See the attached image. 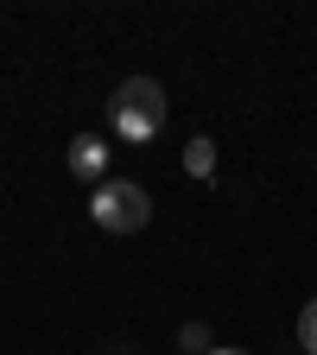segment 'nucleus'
<instances>
[{
	"instance_id": "nucleus-3",
	"label": "nucleus",
	"mask_w": 317,
	"mask_h": 355,
	"mask_svg": "<svg viewBox=\"0 0 317 355\" xmlns=\"http://www.w3.org/2000/svg\"><path fill=\"white\" fill-rule=\"evenodd\" d=\"M64 165H70V178H83V184H108V140L102 133H76V140L64 146Z\"/></svg>"
},
{
	"instance_id": "nucleus-1",
	"label": "nucleus",
	"mask_w": 317,
	"mask_h": 355,
	"mask_svg": "<svg viewBox=\"0 0 317 355\" xmlns=\"http://www.w3.org/2000/svg\"><path fill=\"white\" fill-rule=\"evenodd\" d=\"M108 114H114V133H121L127 146H146L153 133L165 127L171 102H165V89H159L153 76H127V83L114 89V102H108Z\"/></svg>"
},
{
	"instance_id": "nucleus-5",
	"label": "nucleus",
	"mask_w": 317,
	"mask_h": 355,
	"mask_svg": "<svg viewBox=\"0 0 317 355\" xmlns=\"http://www.w3.org/2000/svg\"><path fill=\"white\" fill-rule=\"evenodd\" d=\"M298 349H305V355H317V298L298 311Z\"/></svg>"
},
{
	"instance_id": "nucleus-8",
	"label": "nucleus",
	"mask_w": 317,
	"mask_h": 355,
	"mask_svg": "<svg viewBox=\"0 0 317 355\" xmlns=\"http://www.w3.org/2000/svg\"><path fill=\"white\" fill-rule=\"evenodd\" d=\"M108 355H133V349H108Z\"/></svg>"
},
{
	"instance_id": "nucleus-4",
	"label": "nucleus",
	"mask_w": 317,
	"mask_h": 355,
	"mask_svg": "<svg viewBox=\"0 0 317 355\" xmlns=\"http://www.w3.org/2000/svg\"><path fill=\"white\" fill-rule=\"evenodd\" d=\"M185 171H191V178H209V171H216V140H191V146H185Z\"/></svg>"
},
{
	"instance_id": "nucleus-7",
	"label": "nucleus",
	"mask_w": 317,
	"mask_h": 355,
	"mask_svg": "<svg viewBox=\"0 0 317 355\" xmlns=\"http://www.w3.org/2000/svg\"><path fill=\"white\" fill-rule=\"evenodd\" d=\"M209 355H248V349H209Z\"/></svg>"
},
{
	"instance_id": "nucleus-2",
	"label": "nucleus",
	"mask_w": 317,
	"mask_h": 355,
	"mask_svg": "<svg viewBox=\"0 0 317 355\" xmlns=\"http://www.w3.org/2000/svg\"><path fill=\"white\" fill-rule=\"evenodd\" d=\"M89 216H96V229H108V235H140L153 222V197L133 184V178H108V184H96V197H89Z\"/></svg>"
},
{
	"instance_id": "nucleus-6",
	"label": "nucleus",
	"mask_w": 317,
	"mask_h": 355,
	"mask_svg": "<svg viewBox=\"0 0 317 355\" xmlns=\"http://www.w3.org/2000/svg\"><path fill=\"white\" fill-rule=\"evenodd\" d=\"M178 343H185V349H191V355H209V349H216V343H209V330H203V324H185V330H178Z\"/></svg>"
}]
</instances>
